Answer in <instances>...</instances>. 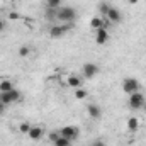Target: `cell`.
Masks as SVG:
<instances>
[{"label": "cell", "mask_w": 146, "mask_h": 146, "mask_svg": "<svg viewBox=\"0 0 146 146\" xmlns=\"http://www.w3.org/2000/svg\"><path fill=\"white\" fill-rule=\"evenodd\" d=\"M139 87H141L139 82H138L136 78H131V76L122 82V90H124L126 94H129V95L134 94V92H139Z\"/></svg>", "instance_id": "5b68a950"}, {"label": "cell", "mask_w": 146, "mask_h": 146, "mask_svg": "<svg viewBox=\"0 0 146 146\" xmlns=\"http://www.w3.org/2000/svg\"><path fill=\"white\" fill-rule=\"evenodd\" d=\"M126 126H127V131L136 133V131L139 129V119H138V117H129L127 122H126Z\"/></svg>", "instance_id": "4fadbf2b"}, {"label": "cell", "mask_w": 146, "mask_h": 146, "mask_svg": "<svg viewBox=\"0 0 146 146\" xmlns=\"http://www.w3.org/2000/svg\"><path fill=\"white\" fill-rule=\"evenodd\" d=\"M5 107H7V106H3V104H0V117H2L3 114H5Z\"/></svg>", "instance_id": "d4e9b609"}, {"label": "cell", "mask_w": 146, "mask_h": 146, "mask_svg": "<svg viewBox=\"0 0 146 146\" xmlns=\"http://www.w3.org/2000/svg\"><path fill=\"white\" fill-rule=\"evenodd\" d=\"M106 24H107V21L106 19H102V15H95V17H92V21H90V27L92 29H102V27H106Z\"/></svg>", "instance_id": "7c38bea8"}, {"label": "cell", "mask_w": 146, "mask_h": 146, "mask_svg": "<svg viewBox=\"0 0 146 146\" xmlns=\"http://www.w3.org/2000/svg\"><path fill=\"white\" fill-rule=\"evenodd\" d=\"M82 72H83V76H85V78H94L97 73L100 72V68H99L95 63H85L83 68H82Z\"/></svg>", "instance_id": "52a82bcc"}, {"label": "cell", "mask_w": 146, "mask_h": 146, "mask_svg": "<svg viewBox=\"0 0 146 146\" xmlns=\"http://www.w3.org/2000/svg\"><path fill=\"white\" fill-rule=\"evenodd\" d=\"M106 17L109 19V22H115V24H119V22L122 21V14H121L119 9H115V7H109V12H107Z\"/></svg>", "instance_id": "ba28073f"}, {"label": "cell", "mask_w": 146, "mask_h": 146, "mask_svg": "<svg viewBox=\"0 0 146 146\" xmlns=\"http://www.w3.org/2000/svg\"><path fill=\"white\" fill-rule=\"evenodd\" d=\"M72 26L73 24H61V26H53L51 29H49V36L51 37H61V36H65V33L66 31H70L72 29Z\"/></svg>", "instance_id": "8992f818"}, {"label": "cell", "mask_w": 146, "mask_h": 146, "mask_svg": "<svg viewBox=\"0 0 146 146\" xmlns=\"http://www.w3.org/2000/svg\"><path fill=\"white\" fill-rule=\"evenodd\" d=\"M68 87L80 88V87H82V78L76 76V75H70V76H68Z\"/></svg>", "instance_id": "5bb4252c"}, {"label": "cell", "mask_w": 146, "mask_h": 146, "mask_svg": "<svg viewBox=\"0 0 146 146\" xmlns=\"http://www.w3.org/2000/svg\"><path fill=\"white\" fill-rule=\"evenodd\" d=\"M87 114H88L92 119H100V117H102V109H100L97 104H88V106H87Z\"/></svg>", "instance_id": "8fae6325"}, {"label": "cell", "mask_w": 146, "mask_h": 146, "mask_svg": "<svg viewBox=\"0 0 146 146\" xmlns=\"http://www.w3.org/2000/svg\"><path fill=\"white\" fill-rule=\"evenodd\" d=\"M29 129H31V124H29V122H21V124H19V131H21V133L27 134Z\"/></svg>", "instance_id": "44dd1931"}, {"label": "cell", "mask_w": 146, "mask_h": 146, "mask_svg": "<svg viewBox=\"0 0 146 146\" xmlns=\"http://www.w3.org/2000/svg\"><path fill=\"white\" fill-rule=\"evenodd\" d=\"M0 104H2V102H0Z\"/></svg>", "instance_id": "83f0119b"}, {"label": "cell", "mask_w": 146, "mask_h": 146, "mask_svg": "<svg viewBox=\"0 0 146 146\" xmlns=\"http://www.w3.org/2000/svg\"><path fill=\"white\" fill-rule=\"evenodd\" d=\"M127 102H129V107H131V109L139 110V109L145 107L146 99H145V95H143L141 92H134V94L129 95V100H127Z\"/></svg>", "instance_id": "3957f363"}, {"label": "cell", "mask_w": 146, "mask_h": 146, "mask_svg": "<svg viewBox=\"0 0 146 146\" xmlns=\"http://www.w3.org/2000/svg\"><path fill=\"white\" fill-rule=\"evenodd\" d=\"M53 145H54V146H70V145H72V141H70V139H66V138H63V136L60 134V138H58Z\"/></svg>", "instance_id": "ac0fdd59"}, {"label": "cell", "mask_w": 146, "mask_h": 146, "mask_svg": "<svg viewBox=\"0 0 146 146\" xmlns=\"http://www.w3.org/2000/svg\"><path fill=\"white\" fill-rule=\"evenodd\" d=\"M22 99V94L19 90H10V92H0V102L3 106H10V104H15V102H21Z\"/></svg>", "instance_id": "7a4b0ae2"}, {"label": "cell", "mask_w": 146, "mask_h": 146, "mask_svg": "<svg viewBox=\"0 0 146 146\" xmlns=\"http://www.w3.org/2000/svg\"><path fill=\"white\" fill-rule=\"evenodd\" d=\"M87 97H88V92L85 88H75V99L76 100H83Z\"/></svg>", "instance_id": "2e32d148"}, {"label": "cell", "mask_w": 146, "mask_h": 146, "mask_svg": "<svg viewBox=\"0 0 146 146\" xmlns=\"http://www.w3.org/2000/svg\"><path fill=\"white\" fill-rule=\"evenodd\" d=\"M56 19L63 24H73L76 19V10L68 5H61L60 9H56Z\"/></svg>", "instance_id": "6da1fadb"}, {"label": "cell", "mask_w": 146, "mask_h": 146, "mask_svg": "<svg viewBox=\"0 0 146 146\" xmlns=\"http://www.w3.org/2000/svg\"><path fill=\"white\" fill-rule=\"evenodd\" d=\"M109 41V33H107V29L106 27H102V29H97L95 31V42L97 44H106Z\"/></svg>", "instance_id": "9c48e42d"}, {"label": "cell", "mask_w": 146, "mask_h": 146, "mask_svg": "<svg viewBox=\"0 0 146 146\" xmlns=\"http://www.w3.org/2000/svg\"><path fill=\"white\" fill-rule=\"evenodd\" d=\"M9 19H10V21H17V19H19V14H17V12H10V14H9Z\"/></svg>", "instance_id": "cb8c5ba5"}, {"label": "cell", "mask_w": 146, "mask_h": 146, "mask_svg": "<svg viewBox=\"0 0 146 146\" xmlns=\"http://www.w3.org/2000/svg\"><path fill=\"white\" fill-rule=\"evenodd\" d=\"M58 138H60V131H58V133H51V134H49V141H51V143H54Z\"/></svg>", "instance_id": "7402d4cb"}, {"label": "cell", "mask_w": 146, "mask_h": 146, "mask_svg": "<svg viewBox=\"0 0 146 146\" xmlns=\"http://www.w3.org/2000/svg\"><path fill=\"white\" fill-rule=\"evenodd\" d=\"M29 53H31V48H29L27 44H24V46L19 48V56H21V58H27Z\"/></svg>", "instance_id": "d6986e66"}, {"label": "cell", "mask_w": 146, "mask_h": 146, "mask_svg": "<svg viewBox=\"0 0 146 146\" xmlns=\"http://www.w3.org/2000/svg\"><path fill=\"white\" fill-rule=\"evenodd\" d=\"M27 136H29L33 141H37V139H41V138L44 136V129H42L41 126H31V129H29Z\"/></svg>", "instance_id": "30bf717a"}, {"label": "cell", "mask_w": 146, "mask_h": 146, "mask_svg": "<svg viewBox=\"0 0 146 146\" xmlns=\"http://www.w3.org/2000/svg\"><path fill=\"white\" fill-rule=\"evenodd\" d=\"M5 29V22H3V19L0 17V31H3Z\"/></svg>", "instance_id": "484cf974"}, {"label": "cell", "mask_w": 146, "mask_h": 146, "mask_svg": "<svg viewBox=\"0 0 146 146\" xmlns=\"http://www.w3.org/2000/svg\"><path fill=\"white\" fill-rule=\"evenodd\" d=\"M109 3H106V2H102V3H99V10H100V15H107V12H109Z\"/></svg>", "instance_id": "ffe728a7"}, {"label": "cell", "mask_w": 146, "mask_h": 146, "mask_svg": "<svg viewBox=\"0 0 146 146\" xmlns=\"http://www.w3.org/2000/svg\"><path fill=\"white\" fill-rule=\"evenodd\" d=\"M12 2H15V0H12Z\"/></svg>", "instance_id": "4316f807"}, {"label": "cell", "mask_w": 146, "mask_h": 146, "mask_svg": "<svg viewBox=\"0 0 146 146\" xmlns=\"http://www.w3.org/2000/svg\"><path fill=\"white\" fill-rule=\"evenodd\" d=\"M60 134L63 138L70 139V141H76L78 136H80V127H76V126H63L60 129Z\"/></svg>", "instance_id": "277c9868"}, {"label": "cell", "mask_w": 146, "mask_h": 146, "mask_svg": "<svg viewBox=\"0 0 146 146\" xmlns=\"http://www.w3.org/2000/svg\"><path fill=\"white\" fill-rule=\"evenodd\" d=\"M14 90V83L10 80H2L0 82V92H10Z\"/></svg>", "instance_id": "9a60e30c"}, {"label": "cell", "mask_w": 146, "mask_h": 146, "mask_svg": "<svg viewBox=\"0 0 146 146\" xmlns=\"http://www.w3.org/2000/svg\"><path fill=\"white\" fill-rule=\"evenodd\" d=\"M61 3H63V0H46V7L48 9H60L61 7Z\"/></svg>", "instance_id": "e0dca14e"}, {"label": "cell", "mask_w": 146, "mask_h": 146, "mask_svg": "<svg viewBox=\"0 0 146 146\" xmlns=\"http://www.w3.org/2000/svg\"><path fill=\"white\" fill-rule=\"evenodd\" d=\"M90 146H107V145H106V141H102V139H95Z\"/></svg>", "instance_id": "603a6c76"}]
</instances>
